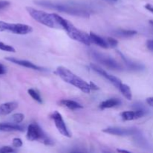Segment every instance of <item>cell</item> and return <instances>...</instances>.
Wrapping results in <instances>:
<instances>
[{
  "label": "cell",
  "instance_id": "cell-1",
  "mask_svg": "<svg viewBox=\"0 0 153 153\" xmlns=\"http://www.w3.org/2000/svg\"><path fill=\"white\" fill-rule=\"evenodd\" d=\"M34 3L46 8L53 9L73 16L88 17L90 15L89 12L84 7L70 3L60 2V1H51V0H34Z\"/></svg>",
  "mask_w": 153,
  "mask_h": 153
},
{
  "label": "cell",
  "instance_id": "cell-2",
  "mask_svg": "<svg viewBox=\"0 0 153 153\" xmlns=\"http://www.w3.org/2000/svg\"><path fill=\"white\" fill-rule=\"evenodd\" d=\"M53 14L60 26L62 27L67 31V34L72 39L76 40V41L80 42V43H84V44L87 45V46H90L91 45V43L92 42H91L89 34L81 31V30L78 29L70 21L64 19V18L61 17L59 15L56 14V13H53Z\"/></svg>",
  "mask_w": 153,
  "mask_h": 153
},
{
  "label": "cell",
  "instance_id": "cell-3",
  "mask_svg": "<svg viewBox=\"0 0 153 153\" xmlns=\"http://www.w3.org/2000/svg\"><path fill=\"white\" fill-rule=\"evenodd\" d=\"M56 71L58 76L65 82L79 88V90L83 91L85 94H89L90 93L91 90L90 84H88V82H86L78 76L75 75L70 70L64 67H58Z\"/></svg>",
  "mask_w": 153,
  "mask_h": 153
},
{
  "label": "cell",
  "instance_id": "cell-4",
  "mask_svg": "<svg viewBox=\"0 0 153 153\" xmlns=\"http://www.w3.org/2000/svg\"><path fill=\"white\" fill-rule=\"evenodd\" d=\"M26 10L33 19L46 26L49 28H56L59 25L55 19L53 13H49L31 7H26Z\"/></svg>",
  "mask_w": 153,
  "mask_h": 153
},
{
  "label": "cell",
  "instance_id": "cell-5",
  "mask_svg": "<svg viewBox=\"0 0 153 153\" xmlns=\"http://www.w3.org/2000/svg\"><path fill=\"white\" fill-rule=\"evenodd\" d=\"M26 137L30 141L38 140L45 145H52L54 143L37 123H31L28 126Z\"/></svg>",
  "mask_w": 153,
  "mask_h": 153
},
{
  "label": "cell",
  "instance_id": "cell-6",
  "mask_svg": "<svg viewBox=\"0 0 153 153\" xmlns=\"http://www.w3.org/2000/svg\"><path fill=\"white\" fill-rule=\"evenodd\" d=\"M91 57L95 60L96 61L99 62L100 64L105 66L108 68L114 70H122L123 67L109 55L105 54L100 53L97 51H91L90 52Z\"/></svg>",
  "mask_w": 153,
  "mask_h": 153
},
{
  "label": "cell",
  "instance_id": "cell-7",
  "mask_svg": "<svg viewBox=\"0 0 153 153\" xmlns=\"http://www.w3.org/2000/svg\"><path fill=\"white\" fill-rule=\"evenodd\" d=\"M10 31L16 34H27L32 31L31 26L25 24L8 23L0 21V31Z\"/></svg>",
  "mask_w": 153,
  "mask_h": 153
},
{
  "label": "cell",
  "instance_id": "cell-8",
  "mask_svg": "<svg viewBox=\"0 0 153 153\" xmlns=\"http://www.w3.org/2000/svg\"><path fill=\"white\" fill-rule=\"evenodd\" d=\"M103 132L107 134H113L117 136H129L135 134L137 133V129L133 128H121V127H108L103 129Z\"/></svg>",
  "mask_w": 153,
  "mask_h": 153
},
{
  "label": "cell",
  "instance_id": "cell-9",
  "mask_svg": "<svg viewBox=\"0 0 153 153\" xmlns=\"http://www.w3.org/2000/svg\"><path fill=\"white\" fill-rule=\"evenodd\" d=\"M52 119H53L54 123H55V125L56 126L57 129L58 130L60 133H61L62 135L65 136V137H70V132H69L68 129L67 128V126H66L65 122L63 120L62 116H61V114L58 111H55L52 114Z\"/></svg>",
  "mask_w": 153,
  "mask_h": 153
},
{
  "label": "cell",
  "instance_id": "cell-10",
  "mask_svg": "<svg viewBox=\"0 0 153 153\" xmlns=\"http://www.w3.org/2000/svg\"><path fill=\"white\" fill-rule=\"evenodd\" d=\"M91 67L94 70V71L97 72L98 74H100V76H102V77L105 78V79H108L109 82H111V83L113 84L115 87H117V88H119L120 85L121 83H122V82H121L120 79H119L118 78L115 77V76H112V75L109 74V73H108L107 72L105 71L104 70H102V68H100V67H98V66L95 65L94 64H91Z\"/></svg>",
  "mask_w": 153,
  "mask_h": 153
},
{
  "label": "cell",
  "instance_id": "cell-11",
  "mask_svg": "<svg viewBox=\"0 0 153 153\" xmlns=\"http://www.w3.org/2000/svg\"><path fill=\"white\" fill-rule=\"evenodd\" d=\"M5 60L10 61V62L13 63L17 65L22 66V67H25L26 68L32 69L34 70H38V71H46V70L43 67H40L39 66H37L36 64H33L32 62H30L28 61H25V60H20L17 59L16 58H12V57H7L5 58Z\"/></svg>",
  "mask_w": 153,
  "mask_h": 153
},
{
  "label": "cell",
  "instance_id": "cell-12",
  "mask_svg": "<svg viewBox=\"0 0 153 153\" xmlns=\"http://www.w3.org/2000/svg\"><path fill=\"white\" fill-rule=\"evenodd\" d=\"M145 111L143 109H137L135 111H127L121 113L120 116L122 119L125 121L134 120L141 118L145 115Z\"/></svg>",
  "mask_w": 153,
  "mask_h": 153
},
{
  "label": "cell",
  "instance_id": "cell-13",
  "mask_svg": "<svg viewBox=\"0 0 153 153\" xmlns=\"http://www.w3.org/2000/svg\"><path fill=\"white\" fill-rule=\"evenodd\" d=\"M0 131H24V126L15 123H0Z\"/></svg>",
  "mask_w": 153,
  "mask_h": 153
},
{
  "label": "cell",
  "instance_id": "cell-14",
  "mask_svg": "<svg viewBox=\"0 0 153 153\" xmlns=\"http://www.w3.org/2000/svg\"><path fill=\"white\" fill-rule=\"evenodd\" d=\"M18 107V103L16 102H9L0 105V115L5 116L11 113Z\"/></svg>",
  "mask_w": 153,
  "mask_h": 153
},
{
  "label": "cell",
  "instance_id": "cell-15",
  "mask_svg": "<svg viewBox=\"0 0 153 153\" xmlns=\"http://www.w3.org/2000/svg\"><path fill=\"white\" fill-rule=\"evenodd\" d=\"M119 54L120 55L121 58H123L124 62H125L126 65L127 66V67H128L129 70H134V71H141V70H143V69H144V66L142 65V64L134 62V61H130L128 58H126L121 52H119Z\"/></svg>",
  "mask_w": 153,
  "mask_h": 153
},
{
  "label": "cell",
  "instance_id": "cell-16",
  "mask_svg": "<svg viewBox=\"0 0 153 153\" xmlns=\"http://www.w3.org/2000/svg\"><path fill=\"white\" fill-rule=\"evenodd\" d=\"M89 35L90 37H91V40L92 43H96L97 45L101 46L102 48H104V49H107V48L109 47L108 41L105 40L104 38H102V37H100L99 35H97V34H94V33L93 32L90 33Z\"/></svg>",
  "mask_w": 153,
  "mask_h": 153
},
{
  "label": "cell",
  "instance_id": "cell-17",
  "mask_svg": "<svg viewBox=\"0 0 153 153\" xmlns=\"http://www.w3.org/2000/svg\"><path fill=\"white\" fill-rule=\"evenodd\" d=\"M121 102L119 99H109V100H105L100 104V108L102 109L111 108L116 107V106L120 105Z\"/></svg>",
  "mask_w": 153,
  "mask_h": 153
},
{
  "label": "cell",
  "instance_id": "cell-18",
  "mask_svg": "<svg viewBox=\"0 0 153 153\" xmlns=\"http://www.w3.org/2000/svg\"><path fill=\"white\" fill-rule=\"evenodd\" d=\"M60 104L65 106V107L71 109V110H76V109L82 108V105H81L79 104V103H78L77 102L73 101V100H62L60 102Z\"/></svg>",
  "mask_w": 153,
  "mask_h": 153
},
{
  "label": "cell",
  "instance_id": "cell-19",
  "mask_svg": "<svg viewBox=\"0 0 153 153\" xmlns=\"http://www.w3.org/2000/svg\"><path fill=\"white\" fill-rule=\"evenodd\" d=\"M114 34L116 36L123 37H129L137 34V31L134 30H124V29H117L114 31Z\"/></svg>",
  "mask_w": 153,
  "mask_h": 153
},
{
  "label": "cell",
  "instance_id": "cell-20",
  "mask_svg": "<svg viewBox=\"0 0 153 153\" xmlns=\"http://www.w3.org/2000/svg\"><path fill=\"white\" fill-rule=\"evenodd\" d=\"M118 89L121 91L123 95L127 100H131V99H132V94H131V89H130V88L128 85H126V84L121 83V85H120Z\"/></svg>",
  "mask_w": 153,
  "mask_h": 153
},
{
  "label": "cell",
  "instance_id": "cell-21",
  "mask_svg": "<svg viewBox=\"0 0 153 153\" xmlns=\"http://www.w3.org/2000/svg\"><path fill=\"white\" fill-rule=\"evenodd\" d=\"M28 94L34 99V100H36L37 102H38L39 103H42V100L41 97H40V94L37 92L36 91H34V89H29L28 91Z\"/></svg>",
  "mask_w": 153,
  "mask_h": 153
},
{
  "label": "cell",
  "instance_id": "cell-22",
  "mask_svg": "<svg viewBox=\"0 0 153 153\" xmlns=\"http://www.w3.org/2000/svg\"><path fill=\"white\" fill-rule=\"evenodd\" d=\"M24 117H24V115L22 114L17 113L15 114H13V116L11 117V120L13 123L19 124L22 122V120H24Z\"/></svg>",
  "mask_w": 153,
  "mask_h": 153
},
{
  "label": "cell",
  "instance_id": "cell-23",
  "mask_svg": "<svg viewBox=\"0 0 153 153\" xmlns=\"http://www.w3.org/2000/svg\"><path fill=\"white\" fill-rule=\"evenodd\" d=\"M0 50L5 51V52H15V49L13 46L5 44V43H2V42H0Z\"/></svg>",
  "mask_w": 153,
  "mask_h": 153
},
{
  "label": "cell",
  "instance_id": "cell-24",
  "mask_svg": "<svg viewBox=\"0 0 153 153\" xmlns=\"http://www.w3.org/2000/svg\"><path fill=\"white\" fill-rule=\"evenodd\" d=\"M12 144H13V146H14V147H16V148L21 147V146H22V141L20 138H17V137H16V138L13 139Z\"/></svg>",
  "mask_w": 153,
  "mask_h": 153
},
{
  "label": "cell",
  "instance_id": "cell-25",
  "mask_svg": "<svg viewBox=\"0 0 153 153\" xmlns=\"http://www.w3.org/2000/svg\"><path fill=\"white\" fill-rule=\"evenodd\" d=\"M107 41H108V43L109 46H111V47H115V46H117V44H118L117 40H115V39L111 38V37H108Z\"/></svg>",
  "mask_w": 153,
  "mask_h": 153
},
{
  "label": "cell",
  "instance_id": "cell-26",
  "mask_svg": "<svg viewBox=\"0 0 153 153\" xmlns=\"http://www.w3.org/2000/svg\"><path fill=\"white\" fill-rule=\"evenodd\" d=\"M15 150L12 147L8 146H4L0 148V152H14Z\"/></svg>",
  "mask_w": 153,
  "mask_h": 153
},
{
  "label": "cell",
  "instance_id": "cell-27",
  "mask_svg": "<svg viewBox=\"0 0 153 153\" xmlns=\"http://www.w3.org/2000/svg\"><path fill=\"white\" fill-rule=\"evenodd\" d=\"M10 3L8 1H6V0H0V10H3V9H5L10 5Z\"/></svg>",
  "mask_w": 153,
  "mask_h": 153
},
{
  "label": "cell",
  "instance_id": "cell-28",
  "mask_svg": "<svg viewBox=\"0 0 153 153\" xmlns=\"http://www.w3.org/2000/svg\"><path fill=\"white\" fill-rule=\"evenodd\" d=\"M146 46L150 51L153 52V40H149L146 42Z\"/></svg>",
  "mask_w": 153,
  "mask_h": 153
},
{
  "label": "cell",
  "instance_id": "cell-29",
  "mask_svg": "<svg viewBox=\"0 0 153 153\" xmlns=\"http://www.w3.org/2000/svg\"><path fill=\"white\" fill-rule=\"evenodd\" d=\"M7 70H6V67L3 65L2 64L0 63V75H4L5 74Z\"/></svg>",
  "mask_w": 153,
  "mask_h": 153
},
{
  "label": "cell",
  "instance_id": "cell-30",
  "mask_svg": "<svg viewBox=\"0 0 153 153\" xmlns=\"http://www.w3.org/2000/svg\"><path fill=\"white\" fill-rule=\"evenodd\" d=\"M145 8L150 11L151 13H153V4H145Z\"/></svg>",
  "mask_w": 153,
  "mask_h": 153
},
{
  "label": "cell",
  "instance_id": "cell-31",
  "mask_svg": "<svg viewBox=\"0 0 153 153\" xmlns=\"http://www.w3.org/2000/svg\"><path fill=\"white\" fill-rule=\"evenodd\" d=\"M90 86H91V89H93V90H99V88L96 85H94V83H93L92 82H90Z\"/></svg>",
  "mask_w": 153,
  "mask_h": 153
},
{
  "label": "cell",
  "instance_id": "cell-32",
  "mask_svg": "<svg viewBox=\"0 0 153 153\" xmlns=\"http://www.w3.org/2000/svg\"><path fill=\"white\" fill-rule=\"evenodd\" d=\"M117 151L119 152H129L128 151H126V150H123V149H117Z\"/></svg>",
  "mask_w": 153,
  "mask_h": 153
},
{
  "label": "cell",
  "instance_id": "cell-33",
  "mask_svg": "<svg viewBox=\"0 0 153 153\" xmlns=\"http://www.w3.org/2000/svg\"><path fill=\"white\" fill-rule=\"evenodd\" d=\"M149 23H150L151 25H153V20H150V21H149Z\"/></svg>",
  "mask_w": 153,
  "mask_h": 153
},
{
  "label": "cell",
  "instance_id": "cell-34",
  "mask_svg": "<svg viewBox=\"0 0 153 153\" xmlns=\"http://www.w3.org/2000/svg\"><path fill=\"white\" fill-rule=\"evenodd\" d=\"M112 1H117V0H112Z\"/></svg>",
  "mask_w": 153,
  "mask_h": 153
}]
</instances>
